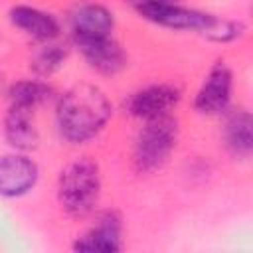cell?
Returning <instances> with one entry per match:
<instances>
[{"label": "cell", "instance_id": "1", "mask_svg": "<svg viewBox=\"0 0 253 253\" xmlns=\"http://www.w3.org/2000/svg\"><path fill=\"white\" fill-rule=\"evenodd\" d=\"M111 117V103L95 85L71 87L57 105L59 132L71 142H85L95 136Z\"/></svg>", "mask_w": 253, "mask_h": 253}, {"label": "cell", "instance_id": "3", "mask_svg": "<svg viewBox=\"0 0 253 253\" xmlns=\"http://www.w3.org/2000/svg\"><path fill=\"white\" fill-rule=\"evenodd\" d=\"M176 121L170 115L148 119L134 144V162L140 172L160 168L176 144Z\"/></svg>", "mask_w": 253, "mask_h": 253}, {"label": "cell", "instance_id": "7", "mask_svg": "<svg viewBox=\"0 0 253 253\" xmlns=\"http://www.w3.org/2000/svg\"><path fill=\"white\" fill-rule=\"evenodd\" d=\"M180 99V93L176 87L172 85H150L138 93H134L128 103L126 109L130 115L138 117V119H154V117H162L168 115V111L172 107H176Z\"/></svg>", "mask_w": 253, "mask_h": 253}, {"label": "cell", "instance_id": "2", "mask_svg": "<svg viewBox=\"0 0 253 253\" xmlns=\"http://www.w3.org/2000/svg\"><path fill=\"white\" fill-rule=\"evenodd\" d=\"M99 190L101 178L97 164L89 158H79L61 172L57 198L61 208L69 215L83 217L95 208L99 200Z\"/></svg>", "mask_w": 253, "mask_h": 253}, {"label": "cell", "instance_id": "4", "mask_svg": "<svg viewBox=\"0 0 253 253\" xmlns=\"http://www.w3.org/2000/svg\"><path fill=\"white\" fill-rule=\"evenodd\" d=\"M138 12L154 24L174 28V30H194V32H202V34H206L211 28L213 20H215V16L182 8L176 2H162V4L142 6V8H138Z\"/></svg>", "mask_w": 253, "mask_h": 253}, {"label": "cell", "instance_id": "11", "mask_svg": "<svg viewBox=\"0 0 253 253\" xmlns=\"http://www.w3.org/2000/svg\"><path fill=\"white\" fill-rule=\"evenodd\" d=\"M4 132H6L8 142L20 150H30L40 140L38 128H36L34 119H32V109L18 107V105H12L8 115H6Z\"/></svg>", "mask_w": 253, "mask_h": 253}, {"label": "cell", "instance_id": "13", "mask_svg": "<svg viewBox=\"0 0 253 253\" xmlns=\"http://www.w3.org/2000/svg\"><path fill=\"white\" fill-rule=\"evenodd\" d=\"M225 144L237 156H247L251 152V117L245 111L233 113L225 123Z\"/></svg>", "mask_w": 253, "mask_h": 253}, {"label": "cell", "instance_id": "14", "mask_svg": "<svg viewBox=\"0 0 253 253\" xmlns=\"http://www.w3.org/2000/svg\"><path fill=\"white\" fill-rule=\"evenodd\" d=\"M49 93H51V89L45 83H40V81H20V83L10 87V101H12V105L34 109L36 105L45 101L49 97Z\"/></svg>", "mask_w": 253, "mask_h": 253}, {"label": "cell", "instance_id": "16", "mask_svg": "<svg viewBox=\"0 0 253 253\" xmlns=\"http://www.w3.org/2000/svg\"><path fill=\"white\" fill-rule=\"evenodd\" d=\"M136 10L142 6H150V4H162V2H176V0H128Z\"/></svg>", "mask_w": 253, "mask_h": 253}, {"label": "cell", "instance_id": "5", "mask_svg": "<svg viewBox=\"0 0 253 253\" xmlns=\"http://www.w3.org/2000/svg\"><path fill=\"white\" fill-rule=\"evenodd\" d=\"M231 99V71L225 63H215L196 95V109L206 115H217L225 111Z\"/></svg>", "mask_w": 253, "mask_h": 253}, {"label": "cell", "instance_id": "9", "mask_svg": "<svg viewBox=\"0 0 253 253\" xmlns=\"http://www.w3.org/2000/svg\"><path fill=\"white\" fill-rule=\"evenodd\" d=\"M87 59V63L105 73V75H113L117 71H121L126 65V55L123 51V47L111 38H99V40H89V42H81L77 43Z\"/></svg>", "mask_w": 253, "mask_h": 253}, {"label": "cell", "instance_id": "15", "mask_svg": "<svg viewBox=\"0 0 253 253\" xmlns=\"http://www.w3.org/2000/svg\"><path fill=\"white\" fill-rule=\"evenodd\" d=\"M63 57H65V51H63L59 45L47 43V45H43V47L36 53V57H34V61H32V67H34L40 75H49L51 71H55V69L61 65Z\"/></svg>", "mask_w": 253, "mask_h": 253}, {"label": "cell", "instance_id": "10", "mask_svg": "<svg viewBox=\"0 0 253 253\" xmlns=\"http://www.w3.org/2000/svg\"><path fill=\"white\" fill-rule=\"evenodd\" d=\"M77 251H119L121 249V219L115 211H105L97 223L75 243Z\"/></svg>", "mask_w": 253, "mask_h": 253}, {"label": "cell", "instance_id": "8", "mask_svg": "<svg viewBox=\"0 0 253 253\" xmlns=\"http://www.w3.org/2000/svg\"><path fill=\"white\" fill-rule=\"evenodd\" d=\"M38 180V166L20 154L0 158V194L14 198L26 194Z\"/></svg>", "mask_w": 253, "mask_h": 253}, {"label": "cell", "instance_id": "12", "mask_svg": "<svg viewBox=\"0 0 253 253\" xmlns=\"http://www.w3.org/2000/svg\"><path fill=\"white\" fill-rule=\"evenodd\" d=\"M10 20L14 22V26L24 30L28 36H32L36 40H42V42H49L59 32V26H57L53 16H49V14H45L38 8H30V6L12 8Z\"/></svg>", "mask_w": 253, "mask_h": 253}, {"label": "cell", "instance_id": "6", "mask_svg": "<svg viewBox=\"0 0 253 253\" xmlns=\"http://www.w3.org/2000/svg\"><path fill=\"white\" fill-rule=\"evenodd\" d=\"M113 14L101 6V4H79L71 12V32L75 36V42H89V40H99L107 38L113 32Z\"/></svg>", "mask_w": 253, "mask_h": 253}]
</instances>
